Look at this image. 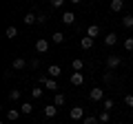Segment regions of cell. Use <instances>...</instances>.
<instances>
[{
    "mask_svg": "<svg viewBox=\"0 0 133 124\" xmlns=\"http://www.w3.org/2000/svg\"><path fill=\"white\" fill-rule=\"evenodd\" d=\"M89 98H91L93 102H102V100H104V89H102V86L91 89V91H89Z\"/></svg>",
    "mask_w": 133,
    "mask_h": 124,
    "instance_id": "obj_1",
    "label": "cell"
},
{
    "mask_svg": "<svg viewBox=\"0 0 133 124\" xmlns=\"http://www.w3.org/2000/svg\"><path fill=\"white\" fill-rule=\"evenodd\" d=\"M120 64H122V58H120V56H109V58H107V69H109V71L118 69Z\"/></svg>",
    "mask_w": 133,
    "mask_h": 124,
    "instance_id": "obj_2",
    "label": "cell"
},
{
    "mask_svg": "<svg viewBox=\"0 0 133 124\" xmlns=\"http://www.w3.org/2000/svg\"><path fill=\"white\" fill-rule=\"evenodd\" d=\"M40 82H42V84H44V89H49V91H56V89H58V82H56V78L42 75V78H40Z\"/></svg>",
    "mask_w": 133,
    "mask_h": 124,
    "instance_id": "obj_3",
    "label": "cell"
},
{
    "mask_svg": "<svg viewBox=\"0 0 133 124\" xmlns=\"http://www.w3.org/2000/svg\"><path fill=\"white\" fill-rule=\"evenodd\" d=\"M36 51H38V53H47V51H49V40L40 38L38 42H36Z\"/></svg>",
    "mask_w": 133,
    "mask_h": 124,
    "instance_id": "obj_4",
    "label": "cell"
},
{
    "mask_svg": "<svg viewBox=\"0 0 133 124\" xmlns=\"http://www.w3.org/2000/svg\"><path fill=\"white\" fill-rule=\"evenodd\" d=\"M71 84H73V86L84 84V75H82V71H73V75H71Z\"/></svg>",
    "mask_w": 133,
    "mask_h": 124,
    "instance_id": "obj_5",
    "label": "cell"
},
{
    "mask_svg": "<svg viewBox=\"0 0 133 124\" xmlns=\"http://www.w3.org/2000/svg\"><path fill=\"white\" fill-rule=\"evenodd\" d=\"M69 115H71V120H82V115H84V109H82V106H73V109L69 111Z\"/></svg>",
    "mask_w": 133,
    "mask_h": 124,
    "instance_id": "obj_6",
    "label": "cell"
},
{
    "mask_svg": "<svg viewBox=\"0 0 133 124\" xmlns=\"http://www.w3.org/2000/svg\"><path fill=\"white\" fill-rule=\"evenodd\" d=\"M27 67V60H24V58H16L14 62H11V69H14V71H20V69H24Z\"/></svg>",
    "mask_w": 133,
    "mask_h": 124,
    "instance_id": "obj_7",
    "label": "cell"
},
{
    "mask_svg": "<svg viewBox=\"0 0 133 124\" xmlns=\"http://www.w3.org/2000/svg\"><path fill=\"white\" fill-rule=\"evenodd\" d=\"M62 22L64 24H73L76 22V13H73V11H64V13H62Z\"/></svg>",
    "mask_w": 133,
    "mask_h": 124,
    "instance_id": "obj_8",
    "label": "cell"
},
{
    "mask_svg": "<svg viewBox=\"0 0 133 124\" xmlns=\"http://www.w3.org/2000/svg\"><path fill=\"white\" fill-rule=\"evenodd\" d=\"M22 22L27 24V27H31V24H36V22H38V16H36V13H31V11H29V13L24 16V18H22Z\"/></svg>",
    "mask_w": 133,
    "mask_h": 124,
    "instance_id": "obj_9",
    "label": "cell"
},
{
    "mask_svg": "<svg viewBox=\"0 0 133 124\" xmlns=\"http://www.w3.org/2000/svg\"><path fill=\"white\" fill-rule=\"evenodd\" d=\"M104 44H107V47L118 44V33H107V36H104Z\"/></svg>",
    "mask_w": 133,
    "mask_h": 124,
    "instance_id": "obj_10",
    "label": "cell"
},
{
    "mask_svg": "<svg viewBox=\"0 0 133 124\" xmlns=\"http://www.w3.org/2000/svg\"><path fill=\"white\" fill-rule=\"evenodd\" d=\"M44 115H47V118H56L58 115V106L56 104H47L44 106Z\"/></svg>",
    "mask_w": 133,
    "mask_h": 124,
    "instance_id": "obj_11",
    "label": "cell"
},
{
    "mask_svg": "<svg viewBox=\"0 0 133 124\" xmlns=\"http://www.w3.org/2000/svg\"><path fill=\"white\" fill-rule=\"evenodd\" d=\"M87 36L95 40V38H98V36H100V27H98V24H91V27L87 29Z\"/></svg>",
    "mask_w": 133,
    "mask_h": 124,
    "instance_id": "obj_12",
    "label": "cell"
},
{
    "mask_svg": "<svg viewBox=\"0 0 133 124\" xmlns=\"http://www.w3.org/2000/svg\"><path fill=\"white\" fill-rule=\"evenodd\" d=\"M80 47L84 49V51H89V49L93 47V38H89V36H84V38L80 40Z\"/></svg>",
    "mask_w": 133,
    "mask_h": 124,
    "instance_id": "obj_13",
    "label": "cell"
},
{
    "mask_svg": "<svg viewBox=\"0 0 133 124\" xmlns=\"http://www.w3.org/2000/svg\"><path fill=\"white\" fill-rule=\"evenodd\" d=\"M20 115H22V113H20V109H9V111H7V118H9V122H16Z\"/></svg>",
    "mask_w": 133,
    "mask_h": 124,
    "instance_id": "obj_14",
    "label": "cell"
},
{
    "mask_svg": "<svg viewBox=\"0 0 133 124\" xmlns=\"http://www.w3.org/2000/svg\"><path fill=\"white\" fill-rule=\"evenodd\" d=\"M31 111H33L31 102H22V104H20V113H22V115H29Z\"/></svg>",
    "mask_w": 133,
    "mask_h": 124,
    "instance_id": "obj_15",
    "label": "cell"
},
{
    "mask_svg": "<svg viewBox=\"0 0 133 124\" xmlns=\"http://www.w3.org/2000/svg\"><path fill=\"white\" fill-rule=\"evenodd\" d=\"M62 73V69L58 67V64H51V67H49V78H58Z\"/></svg>",
    "mask_w": 133,
    "mask_h": 124,
    "instance_id": "obj_16",
    "label": "cell"
},
{
    "mask_svg": "<svg viewBox=\"0 0 133 124\" xmlns=\"http://www.w3.org/2000/svg\"><path fill=\"white\" fill-rule=\"evenodd\" d=\"M122 27L124 29H131L133 27V13H129V16H124V18H122Z\"/></svg>",
    "mask_w": 133,
    "mask_h": 124,
    "instance_id": "obj_17",
    "label": "cell"
},
{
    "mask_svg": "<svg viewBox=\"0 0 133 124\" xmlns=\"http://www.w3.org/2000/svg\"><path fill=\"white\" fill-rule=\"evenodd\" d=\"M71 69H73V71H82V69H84V62H82L80 58H76V60L71 62Z\"/></svg>",
    "mask_w": 133,
    "mask_h": 124,
    "instance_id": "obj_18",
    "label": "cell"
},
{
    "mask_svg": "<svg viewBox=\"0 0 133 124\" xmlns=\"http://www.w3.org/2000/svg\"><path fill=\"white\" fill-rule=\"evenodd\" d=\"M124 0H111V11H122Z\"/></svg>",
    "mask_w": 133,
    "mask_h": 124,
    "instance_id": "obj_19",
    "label": "cell"
},
{
    "mask_svg": "<svg viewBox=\"0 0 133 124\" xmlns=\"http://www.w3.org/2000/svg\"><path fill=\"white\" fill-rule=\"evenodd\" d=\"M5 36H7V38H9V40H14V38H18V29H16V27H7V31H5Z\"/></svg>",
    "mask_w": 133,
    "mask_h": 124,
    "instance_id": "obj_20",
    "label": "cell"
},
{
    "mask_svg": "<svg viewBox=\"0 0 133 124\" xmlns=\"http://www.w3.org/2000/svg\"><path fill=\"white\" fill-rule=\"evenodd\" d=\"M51 40H53L56 44H62V42H64V33H62V31H56V33L51 36Z\"/></svg>",
    "mask_w": 133,
    "mask_h": 124,
    "instance_id": "obj_21",
    "label": "cell"
},
{
    "mask_svg": "<svg viewBox=\"0 0 133 124\" xmlns=\"http://www.w3.org/2000/svg\"><path fill=\"white\" fill-rule=\"evenodd\" d=\"M42 93H44V91L40 89V86H33V89H31V98H36V100H40V98H42Z\"/></svg>",
    "mask_w": 133,
    "mask_h": 124,
    "instance_id": "obj_22",
    "label": "cell"
},
{
    "mask_svg": "<svg viewBox=\"0 0 133 124\" xmlns=\"http://www.w3.org/2000/svg\"><path fill=\"white\" fill-rule=\"evenodd\" d=\"M9 100H11V102H18V100H20V91H18V89H11V91H9Z\"/></svg>",
    "mask_w": 133,
    "mask_h": 124,
    "instance_id": "obj_23",
    "label": "cell"
},
{
    "mask_svg": "<svg viewBox=\"0 0 133 124\" xmlns=\"http://www.w3.org/2000/svg\"><path fill=\"white\" fill-rule=\"evenodd\" d=\"M64 102H66V98L62 95V93H58V95H56V100H53V104H56V106H62Z\"/></svg>",
    "mask_w": 133,
    "mask_h": 124,
    "instance_id": "obj_24",
    "label": "cell"
},
{
    "mask_svg": "<svg viewBox=\"0 0 133 124\" xmlns=\"http://www.w3.org/2000/svg\"><path fill=\"white\" fill-rule=\"evenodd\" d=\"M98 120H100V124H107V122H109V120H111V118H109V111H102Z\"/></svg>",
    "mask_w": 133,
    "mask_h": 124,
    "instance_id": "obj_25",
    "label": "cell"
},
{
    "mask_svg": "<svg viewBox=\"0 0 133 124\" xmlns=\"http://www.w3.org/2000/svg\"><path fill=\"white\" fill-rule=\"evenodd\" d=\"M113 106H115V104H113V100H109V98H107V100L102 102V109H104V111H111Z\"/></svg>",
    "mask_w": 133,
    "mask_h": 124,
    "instance_id": "obj_26",
    "label": "cell"
},
{
    "mask_svg": "<svg viewBox=\"0 0 133 124\" xmlns=\"http://www.w3.org/2000/svg\"><path fill=\"white\" fill-rule=\"evenodd\" d=\"M124 49H127V51H133V38H127V40H124Z\"/></svg>",
    "mask_w": 133,
    "mask_h": 124,
    "instance_id": "obj_27",
    "label": "cell"
},
{
    "mask_svg": "<svg viewBox=\"0 0 133 124\" xmlns=\"http://www.w3.org/2000/svg\"><path fill=\"white\" fill-rule=\"evenodd\" d=\"M82 124H100V120L98 118H84V122Z\"/></svg>",
    "mask_w": 133,
    "mask_h": 124,
    "instance_id": "obj_28",
    "label": "cell"
},
{
    "mask_svg": "<svg viewBox=\"0 0 133 124\" xmlns=\"http://www.w3.org/2000/svg\"><path fill=\"white\" fill-rule=\"evenodd\" d=\"M38 24H47V13H38Z\"/></svg>",
    "mask_w": 133,
    "mask_h": 124,
    "instance_id": "obj_29",
    "label": "cell"
},
{
    "mask_svg": "<svg viewBox=\"0 0 133 124\" xmlns=\"http://www.w3.org/2000/svg\"><path fill=\"white\" fill-rule=\"evenodd\" d=\"M49 2H51V7H56V9H58V7H62V5H64V0H49Z\"/></svg>",
    "mask_w": 133,
    "mask_h": 124,
    "instance_id": "obj_30",
    "label": "cell"
},
{
    "mask_svg": "<svg viewBox=\"0 0 133 124\" xmlns=\"http://www.w3.org/2000/svg\"><path fill=\"white\" fill-rule=\"evenodd\" d=\"M124 104H127V106H133V95H124Z\"/></svg>",
    "mask_w": 133,
    "mask_h": 124,
    "instance_id": "obj_31",
    "label": "cell"
},
{
    "mask_svg": "<svg viewBox=\"0 0 133 124\" xmlns=\"http://www.w3.org/2000/svg\"><path fill=\"white\" fill-rule=\"evenodd\" d=\"M104 82H113V73H111V71L104 75Z\"/></svg>",
    "mask_w": 133,
    "mask_h": 124,
    "instance_id": "obj_32",
    "label": "cell"
},
{
    "mask_svg": "<svg viewBox=\"0 0 133 124\" xmlns=\"http://www.w3.org/2000/svg\"><path fill=\"white\" fill-rule=\"evenodd\" d=\"M40 67V60H31V69H38Z\"/></svg>",
    "mask_w": 133,
    "mask_h": 124,
    "instance_id": "obj_33",
    "label": "cell"
},
{
    "mask_svg": "<svg viewBox=\"0 0 133 124\" xmlns=\"http://www.w3.org/2000/svg\"><path fill=\"white\" fill-rule=\"evenodd\" d=\"M69 2H71V5H80L82 0H69Z\"/></svg>",
    "mask_w": 133,
    "mask_h": 124,
    "instance_id": "obj_34",
    "label": "cell"
},
{
    "mask_svg": "<svg viewBox=\"0 0 133 124\" xmlns=\"http://www.w3.org/2000/svg\"><path fill=\"white\" fill-rule=\"evenodd\" d=\"M2 124H14V122H2Z\"/></svg>",
    "mask_w": 133,
    "mask_h": 124,
    "instance_id": "obj_35",
    "label": "cell"
},
{
    "mask_svg": "<svg viewBox=\"0 0 133 124\" xmlns=\"http://www.w3.org/2000/svg\"><path fill=\"white\" fill-rule=\"evenodd\" d=\"M118 124H124V122H118Z\"/></svg>",
    "mask_w": 133,
    "mask_h": 124,
    "instance_id": "obj_36",
    "label": "cell"
}]
</instances>
